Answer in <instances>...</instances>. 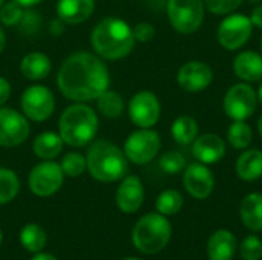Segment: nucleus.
Listing matches in <instances>:
<instances>
[{"instance_id":"3","label":"nucleus","mask_w":262,"mask_h":260,"mask_svg":"<svg viewBox=\"0 0 262 260\" xmlns=\"http://www.w3.org/2000/svg\"><path fill=\"white\" fill-rule=\"evenodd\" d=\"M98 132L97 112L86 103H74L60 116L58 133L69 147H84L91 144Z\"/></svg>"},{"instance_id":"37","label":"nucleus","mask_w":262,"mask_h":260,"mask_svg":"<svg viewBox=\"0 0 262 260\" xmlns=\"http://www.w3.org/2000/svg\"><path fill=\"white\" fill-rule=\"evenodd\" d=\"M11 95V84L6 78L0 77V107L9 100Z\"/></svg>"},{"instance_id":"31","label":"nucleus","mask_w":262,"mask_h":260,"mask_svg":"<svg viewBox=\"0 0 262 260\" xmlns=\"http://www.w3.org/2000/svg\"><path fill=\"white\" fill-rule=\"evenodd\" d=\"M63 173L69 178H77L84 173L88 169L86 166V156H83L78 152H69L63 156L61 164H60Z\"/></svg>"},{"instance_id":"33","label":"nucleus","mask_w":262,"mask_h":260,"mask_svg":"<svg viewBox=\"0 0 262 260\" xmlns=\"http://www.w3.org/2000/svg\"><path fill=\"white\" fill-rule=\"evenodd\" d=\"M23 17V6L14 0L5 2L0 6V23L5 26H15Z\"/></svg>"},{"instance_id":"1","label":"nucleus","mask_w":262,"mask_h":260,"mask_svg":"<svg viewBox=\"0 0 262 260\" xmlns=\"http://www.w3.org/2000/svg\"><path fill=\"white\" fill-rule=\"evenodd\" d=\"M111 84V74L97 54L75 52L69 55L58 74L57 86L61 95L74 103H89L98 98Z\"/></svg>"},{"instance_id":"35","label":"nucleus","mask_w":262,"mask_h":260,"mask_svg":"<svg viewBox=\"0 0 262 260\" xmlns=\"http://www.w3.org/2000/svg\"><path fill=\"white\" fill-rule=\"evenodd\" d=\"M207 9L215 15H227L239 8L243 0H203Z\"/></svg>"},{"instance_id":"42","label":"nucleus","mask_w":262,"mask_h":260,"mask_svg":"<svg viewBox=\"0 0 262 260\" xmlns=\"http://www.w3.org/2000/svg\"><path fill=\"white\" fill-rule=\"evenodd\" d=\"M256 97H258V101L262 104V83L259 84V89H258V92H256Z\"/></svg>"},{"instance_id":"36","label":"nucleus","mask_w":262,"mask_h":260,"mask_svg":"<svg viewBox=\"0 0 262 260\" xmlns=\"http://www.w3.org/2000/svg\"><path fill=\"white\" fill-rule=\"evenodd\" d=\"M132 31H134L135 41H140V43H147L155 37V28L147 21H141V23L135 25V28H132Z\"/></svg>"},{"instance_id":"46","label":"nucleus","mask_w":262,"mask_h":260,"mask_svg":"<svg viewBox=\"0 0 262 260\" xmlns=\"http://www.w3.org/2000/svg\"><path fill=\"white\" fill-rule=\"evenodd\" d=\"M2 241H3V234H2V230H0V245H2Z\"/></svg>"},{"instance_id":"12","label":"nucleus","mask_w":262,"mask_h":260,"mask_svg":"<svg viewBox=\"0 0 262 260\" xmlns=\"http://www.w3.org/2000/svg\"><path fill=\"white\" fill-rule=\"evenodd\" d=\"M161 115V104L154 92L141 90L129 101L130 121L140 129H152Z\"/></svg>"},{"instance_id":"25","label":"nucleus","mask_w":262,"mask_h":260,"mask_svg":"<svg viewBox=\"0 0 262 260\" xmlns=\"http://www.w3.org/2000/svg\"><path fill=\"white\" fill-rule=\"evenodd\" d=\"M200 127L195 118L189 116V115H183L178 116L170 129V133L175 139V143H178L180 146H189L195 141V138L198 136Z\"/></svg>"},{"instance_id":"20","label":"nucleus","mask_w":262,"mask_h":260,"mask_svg":"<svg viewBox=\"0 0 262 260\" xmlns=\"http://www.w3.org/2000/svg\"><path fill=\"white\" fill-rule=\"evenodd\" d=\"M238 248V242L233 233L229 230L215 231L207 244V254L210 260H232Z\"/></svg>"},{"instance_id":"30","label":"nucleus","mask_w":262,"mask_h":260,"mask_svg":"<svg viewBox=\"0 0 262 260\" xmlns=\"http://www.w3.org/2000/svg\"><path fill=\"white\" fill-rule=\"evenodd\" d=\"M20 190V181L15 172L0 167V205L11 202Z\"/></svg>"},{"instance_id":"16","label":"nucleus","mask_w":262,"mask_h":260,"mask_svg":"<svg viewBox=\"0 0 262 260\" xmlns=\"http://www.w3.org/2000/svg\"><path fill=\"white\" fill-rule=\"evenodd\" d=\"M115 201L123 213H135L141 208L144 201V187L138 176H126L118 185Z\"/></svg>"},{"instance_id":"17","label":"nucleus","mask_w":262,"mask_h":260,"mask_svg":"<svg viewBox=\"0 0 262 260\" xmlns=\"http://www.w3.org/2000/svg\"><path fill=\"white\" fill-rule=\"evenodd\" d=\"M192 153L201 164H216L226 155V141L216 133H204L192 143Z\"/></svg>"},{"instance_id":"26","label":"nucleus","mask_w":262,"mask_h":260,"mask_svg":"<svg viewBox=\"0 0 262 260\" xmlns=\"http://www.w3.org/2000/svg\"><path fill=\"white\" fill-rule=\"evenodd\" d=\"M95 101L98 112L106 118H118L124 110V101L121 95L115 90L106 89L101 95H98Z\"/></svg>"},{"instance_id":"27","label":"nucleus","mask_w":262,"mask_h":260,"mask_svg":"<svg viewBox=\"0 0 262 260\" xmlns=\"http://www.w3.org/2000/svg\"><path fill=\"white\" fill-rule=\"evenodd\" d=\"M20 244L29 253H40L46 245V233L37 224H28L20 231Z\"/></svg>"},{"instance_id":"11","label":"nucleus","mask_w":262,"mask_h":260,"mask_svg":"<svg viewBox=\"0 0 262 260\" xmlns=\"http://www.w3.org/2000/svg\"><path fill=\"white\" fill-rule=\"evenodd\" d=\"M21 113L32 121H46L55 109L54 93L41 84L29 86L20 98Z\"/></svg>"},{"instance_id":"24","label":"nucleus","mask_w":262,"mask_h":260,"mask_svg":"<svg viewBox=\"0 0 262 260\" xmlns=\"http://www.w3.org/2000/svg\"><path fill=\"white\" fill-rule=\"evenodd\" d=\"M63 139L60 133L55 132H43L32 143V152L37 158L43 161L55 159L63 150Z\"/></svg>"},{"instance_id":"4","label":"nucleus","mask_w":262,"mask_h":260,"mask_svg":"<svg viewBox=\"0 0 262 260\" xmlns=\"http://www.w3.org/2000/svg\"><path fill=\"white\" fill-rule=\"evenodd\" d=\"M86 166L91 176L100 182H115L127 173V158L124 152L104 139L95 141L86 155Z\"/></svg>"},{"instance_id":"45","label":"nucleus","mask_w":262,"mask_h":260,"mask_svg":"<svg viewBox=\"0 0 262 260\" xmlns=\"http://www.w3.org/2000/svg\"><path fill=\"white\" fill-rule=\"evenodd\" d=\"M124 260H141V259H138V257H127V259H124Z\"/></svg>"},{"instance_id":"14","label":"nucleus","mask_w":262,"mask_h":260,"mask_svg":"<svg viewBox=\"0 0 262 260\" xmlns=\"http://www.w3.org/2000/svg\"><path fill=\"white\" fill-rule=\"evenodd\" d=\"M177 81L186 92H201L206 90L213 81V70L204 61H187L178 69Z\"/></svg>"},{"instance_id":"10","label":"nucleus","mask_w":262,"mask_h":260,"mask_svg":"<svg viewBox=\"0 0 262 260\" xmlns=\"http://www.w3.org/2000/svg\"><path fill=\"white\" fill-rule=\"evenodd\" d=\"M63 181H64V173L60 164L54 162L52 159L34 166L28 178L31 192L40 198H48L55 195L61 188Z\"/></svg>"},{"instance_id":"6","label":"nucleus","mask_w":262,"mask_h":260,"mask_svg":"<svg viewBox=\"0 0 262 260\" xmlns=\"http://www.w3.org/2000/svg\"><path fill=\"white\" fill-rule=\"evenodd\" d=\"M203 0H167V18L180 34L196 32L204 21Z\"/></svg>"},{"instance_id":"21","label":"nucleus","mask_w":262,"mask_h":260,"mask_svg":"<svg viewBox=\"0 0 262 260\" xmlns=\"http://www.w3.org/2000/svg\"><path fill=\"white\" fill-rule=\"evenodd\" d=\"M20 72L26 80H31V81L43 80L51 72V60L46 54L32 51L21 58Z\"/></svg>"},{"instance_id":"28","label":"nucleus","mask_w":262,"mask_h":260,"mask_svg":"<svg viewBox=\"0 0 262 260\" xmlns=\"http://www.w3.org/2000/svg\"><path fill=\"white\" fill-rule=\"evenodd\" d=\"M227 141L236 150H246L253 141V130L246 121H233L227 129Z\"/></svg>"},{"instance_id":"15","label":"nucleus","mask_w":262,"mask_h":260,"mask_svg":"<svg viewBox=\"0 0 262 260\" xmlns=\"http://www.w3.org/2000/svg\"><path fill=\"white\" fill-rule=\"evenodd\" d=\"M183 184L190 196L195 199H206L215 190V176L206 164L193 162L184 169Z\"/></svg>"},{"instance_id":"5","label":"nucleus","mask_w":262,"mask_h":260,"mask_svg":"<svg viewBox=\"0 0 262 260\" xmlns=\"http://www.w3.org/2000/svg\"><path fill=\"white\" fill-rule=\"evenodd\" d=\"M172 225L161 213L144 215L134 227L132 242L135 248L144 254H157L169 244Z\"/></svg>"},{"instance_id":"18","label":"nucleus","mask_w":262,"mask_h":260,"mask_svg":"<svg viewBox=\"0 0 262 260\" xmlns=\"http://www.w3.org/2000/svg\"><path fill=\"white\" fill-rule=\"evenodd\" d=\"M235 75L246 81L255 83L262 80V54L255 51H243L233 60Z\"/></svg>"},{"instance_id":"29","label":"nucleus","mask_w":262,"mask_h":260,"mask_svg":"<svg viewBox=\"0 0 262 260\" xmlns=\"http://www.w3.org/2000/svg\"><path fill=\"white\" fill-rule=\"evenodd\" d=\"M183 204H184L183 195L178 190L169 188V190H164L160 193V196L157 198L155 207H157L158 213H161L164 216H172V215H177L183 208Z\"/></svg>"},{"instance_id":"8","label":"nucleus","mask_w":262,"mask_h":260,"mask_svg":"<svg viewBox=\"0 0 262 260\" xmlns=\"http://www.w3.org/2000/svg\"><path fill=\"white\" fill-rule=\"evenodd\" d=\"M258 104V97L255 89L249 83H236L233 84L224 95L223 107L226 115L233 121H246L249 120Z\"/></svg>"},{"instance_id":"38","label":"nucleus","mask_w":262,"mask_h":260,"mask_svg":"<svg viewBox=\"0 0 262 260\" xmlns=\"http://www.w3.org/2000/svg\"><path fill=\"white\" fill-rule=\"evenodd\" d=\"M250 20H252L253 26H256V28L262 29V3H259V5H256V6H255V9L252 11Z\"/></svg>"},{"instance_id":"23","label":"nucleus","mask_w":262,"mask_h":260,"mask_svg":"<svg viewBox=\"0 0 262 260\" xmlns=\"http://www.w3.org/2000/svg\"><path fill=\"white\" fill-rule=\"evenodd\" d=\"M239 216L243 224L252 231H262V195L250 193L239 205Z\"/></svg>"},{"instance_id":"41","label":"nucleus","mask_w":262,"mask_h":260,"mask_svg":"<svg viewBox=\"0 0 262 260\" xmlns=\"http://www.w3.org/2000/svg\"><path fill=\"white\" fill-rule=\"evenodd\" d=\"M5 44H6V37H5V31H3L2 26H0V54H2L3 49H5Z\"/></svg>"},{"instance_id":"34","label":"nucleus","mask_w":262,"mask_h":260,"mask_svg":"<svg viewBox=\"0 0 262 260\" xmlns=\"http://www.w3.org/2000/svg\"><path fill=\"white\" fill-rule=\"evenodd\" d=\"M239 253L244 260H261L262 257V242L258 236H247L241 245Z\"/></svg>"},{"instance_id":"44","label":"nucleus","mask_w":262,"mask_h":260,"mask_svg":"<svg viewBox=\"0 0 262 260\" xmlns=\"http://www.w3.org/2000/svg\"><path fill=\"white\" fill-rule=\"evenodd\" d=\"M249 3H252V5H259V3H262V0H247Z\"/></svg>"},{"instance_id":"9","label":"nucleus","mask_w":262,"mask_h":260,"mask_svg":"<svg viewBox=\"0 0 262 260\" xmlns=\"http://www.w3.org/2000/svg\"><path fill=\"white\" fill-rule=\"evenodd\" d=\"M253 32V23L250 17L244 14H230L223 18L218 26L216 38L220 44L227 51H236L244 46Z\"/></svg>"},{"instance_id":"19","label":"nucleus","mask_w":262,"mask_h":260,"mask_svg":"<svg viewBox=\"0 0 262 260\" xmlns=\"http://www.w3.org/2000/svg\"><path fill=\"white\" fill-rule=\"evenodd\" d=\"M95 9V0H58L57 15L68 25H80L86 21Z\"/></svg>"},{"instance_id":"2","label":"nucleus","mask_w":262,"mask_h":260,"mask_svg":"<svg viewBox=\"0 0 262 260\" xmlns=\"http://www.w3.org/2000/svg\"><path fill=\"white\" fill-rule=\"evenodd\" d=\"M132 28L118 17L103 18L91 34L94 52L103 60H121L127 57L135 46Z\"/></svg>"},{"instance_id":"47","label":"nucleus","mask_w":262,"mask_h":260,"mask_svg":"<svg viewBox=\"0 0 262 260\" xmlns=\"http://www.w3.org/2000/svg\"><path fill=\"white\" fill-rule=\"evenodd\" d=\"M259 46H261V51H262V37H261V41H259Z\"/></svg>"},{"instance_id":"48","label":"nucleus","mask_w":262,"mask_h":260,"mask_svg":"<svg viewBox=\"0 0 262 260\" xmlns=\"http://www.w3.org/2000/svg\"><path fill=\"white\" fill-rule=\"evenodd\" d=\"M3 3H5V0H0V6H2Z\"/></svg>"},{"instance_id":"22","label":"nucleus","mask_w":262,"mask_h":260,"mask_svg":"<svg viewBox=\"0 0 262 260\" xmlns=\"http://www.w3.org/2000/svg\"><path fill=\"white\" fill-rule=\"evenodd\" d=\"M236 175L246 181L252 182L262 176V152L258 149H246L239 158L236 159L235 166Z\"/></svg>"},{"instance_id":"43","label":"nucleus","mask_w":262,"mask_h":260,"mask_svg":"<svg viewBox=\"0 0 262 260\" xmlns=\"http://www.w3.org/2000/svg\"><path fill=\"white\" fill-rule=\"evenodd\" d=\"M258 130H259V135H261L262 138V115L261 118H259V121H258Z\"/></svg>"},{"instance_id":"13","label":"nucleus","mask_w":262,"mask_h":260,"mask_svg":"<svg viewBox=\"0 0 262 260\" xmlns=\"http://www.w3.org/2000/svg\"><path fill=\"white\" fill-rule=\"evenodd\" d=\"M31 127L28 118L14 109L0 107V146L15 147L25 143L29 136Z\"/></svg>"},{"instance_id":"32","label":"nucleus","mask_w":262,"mask_h":260,"mask_svg":"<svg viewBox=\"0 0 262 260\" xmlns=\"http://www.w3.org/2000/svg\"><path fill=\"white\" fill-rule=\"evenodd\" d=\"M160 167L164 173H169V175H177L180 172H183L186 167H187V162H186V158L183 153L180 152H175V150H170V152H166L161 155L160 158Z\"/></svg>"},{"instance_id":"40","label":"nucleus","mask_w":262,"mask_h":260,"mask_svg":"<svg viewBox=\"0 0 262 260\" xmlns=\"http://www.w3.org/2000/svg\"><path fill=\"white\" fill-rule=\"evenodd\" d=\"M14 2L20 3L23 8H26V6H34V5H38V3H41L43 0H14Z\"/></svg>"},{"instance_id":"39","label":"nucleus","mask_w":262,"mask_h":260,"mask_svg":"<svg viewBox=\"0 0 262 260\" xmlns=\"http://www.w3.org/2000/svg\"><path fill=\"white\" fill-rule=\"evenodd\" d=\"M31 260H57L52 254H46V253H35V256Z\"/></svg>"},{"instance_id":"7","label":"nucleus","mask_w":262,"mask_h":260,"mask_svg":"<svg viewBox=\"0 0 262 260\" xmlns=\"http://www.w3.org/2000/svg\"><path fill=\"white\" fill-rule=\"evenodd\" d=\"M160 149L161 138L158 132L152 129H138L127 136V139L124 141L123 152L127 161L137 166H144L158 155Z\"/></svg>"}]
</instances>
